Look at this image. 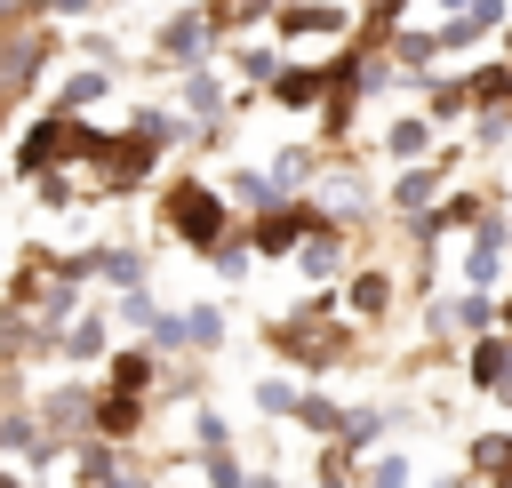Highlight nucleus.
<instances>
[{"label":"nucleus","mask_w":512,"mask_h":488,"mask_svg":"<svg viewBox=\"0 0 512 488\" xmlns=\"http://www.w3.org/2000/svg\"><path fill=\"white\" fill-rule=\"evenodd\" d=\"M360 320L344 312V296H312V304H296V312H272L264 320V344L272 352H288V368L296 376H328L336 360H352V336Z\"/></svg>","instance_id":"f257e3e1"},{"label":"nucleus","mask_w":512,"mask_h":488,"mask_svg":"<svg viewBox=\"0 0 512 488\" xmlns=\"http://www.w3.org/2000/svg\"><path fill=\"white\" fill-rule=\"evenodd\" d=\"M160 224H168L192 256H216V248L232 240V200H224V184H208V176H176V184L160 192Z\"/></svg>","instance_id":"f03ea898"},{"label":"nucleus","mask_w":512,"mask_h":488,"mask_svg":"<svg viewBox=\"0 0 512 488\" xmlns=\"http://www.w3.org/2000/svg\"><path fill=\"white\" fill-rule=\"evenodd\" d=\"M216 40H224V24H216L208 0H200V8H176V16L152 32V64H160V72H200V64H216Z\"/></svg>","instance_id":"7ed1b4c3"},{"label":"nucleus","mask_w":512,"mask_h":488,"mask_svg":"<svg viewBox=\"0 0 512 488\" xmlns=\"http://www.w3.org/2000/svg\"><path fill=\"white\" fill-rule=\"evenodd\" d=\"M456 168H464V152H456V144H448V152H432V160H408V168L384 184V208L416 224L424 208H440V200H448V176H456Z\"/></svg>","instance_id":"20e7f679"},{"label":"nucleus","mask_w":512,"mask_h":488,"mask_svg":"<svg viewBox=\"0 0 512 488\" xmlns=\"http://www.w3.org/2000/svg\"><path fill=\"white\" fill-rule=\"evenodd\" d=\"M192 448H200V472H208V488H248V472H240V448H232V424H224L216 408H200V416H192Z\"/></svg>","instance_id":"39448f33"},{"label":"nucleus","mask_w":512,"mask_h":488,"mask_svg":"<svg viewBox=\"0 0 512 488\" xmlns=\"http://www.w3.org/2000/svg\"><path fill=\"white\" fill-rule=\"evenodd\" d=\"M272 32L280 40H336V32H352V8L344 0H288L272 16Z\"/></svg>","instance_id":"423d86ee"},{"label":"nucleus","mask_w":512,"mask_h":488,"mask_svg":"<svg viewBox=\"0 0 512 488\" xmlns=\"http://www.w3.org/2000/svg\"><path fill=\"white\" fill-rule=\"evenodd\" d=\"M384 56L408 72V96H424V80H432V64H440L448 48H440V24H424V32H416V24H400V32L384 40Z\"/></svg>","instance_id":"0eeeda50"},{"label":"nucleus","mask_w":512,"mask_h":488,"mask_svg":"<svg viewBox=\"0 0 512 488\" xmlns=\"http://www.w3.org/2000/svg\"><path fill=\"white\" fill-rule=\"evenodd\" d=\"M296 272H304L312 288L344 280V272H352V232H344V224H320V232H312V240L296 248Z\"/></svg>","instance_id":"6e6552de"},{"label":"nucleus","mask_w":512,"mask_h":488,"mask_svg":"<svg viewBox=\"0 0 512 488\" xmlns=\"http://www.w3.org/2000/svg\"><path fill=\"white\" fill-rule=\"evenodd\" d=\"M40 64H48V32H16V40H0V112L40 80Z\"/></svg>","instance_id":"1a4fd4ad"},{"label":"nucleus","mask_w":512,"mask_h":488,"mask_svg":"<svg viewBox=\"0 0 512 488\" xmlns=\"http://www.w3.org/2000/svg\"><path fill=\"white\" fill-rule=\"evenodd\" d=\"M328 88H336V80H328V56H320V64H304V56H296L264 96H272L280 112H320V104H328Z\"/></svg>","instance_id":"9d476101"},{"label":"nucleus","mask_w":512,"mask_h":488,"mask_svg":"<svg viewBox=\"0 0 512 488\" xmlns=\"http://www.w3.org/2000/svg\"><path fill=\"white\" fill-rule=\"evenodd\" d=\"M392 296H400V280H392L384 264H360V272H344V312H352L360 328H376V320L392 312Z\"/></svg>","instance_id":"9b49d317"},{"label":"nucleus","mask_w":512,"mask_h":488,"mask_svg":"<svg viewBox=\"0 0 512 488\" xmlns=\"http://www.w3.org/2000/svg\"><path fill=\"white\" fill-rule=\"evenodd\" d=\"M464 384H472V392H504V384H512V328L464 344Z\"/></svg>","instance_id":"f8f14e48"},{"label":"nucleus","mask_w":512,"mask_h":488,"mask_svg":"<svg viewBox=\"0 0 512 488\" xmlns=\"http://www.w3.org/2000/svg\"><path fill=\"white\" fill-rule=\"evenodd\" d=\"M384 152H392L400 168H408V160H432V152H440V120H432L424 104H416V112H400V120L384 128Z\"/></svg>","instance_id":"ddd939ff"},{"label":"nucleus","mask_w":512,"mask_h":488,"mask_svg":"<svg viewBox=\"0 0 512 488\" xmlns=\"http://www.w3.org/2000/svg\"><path fill=\"white\" fill-rule=\"evenodd\" d=\"M152 384H160V352H152V344H128V352L104 360V392H136V400H152Z\"/></svg>","instance_id":"4468645a"},{"label":"nucleus","mask_w":512,"mask_h":488,"mask_svg":"<svg viewBox=\"0 0 512 488\" xmlns=\"http://www.w3.org/2000/svg\"><path fill=\"white\" fill-rule=\"evenodd\" d=\"M96 400L104 392H88V384H64V392H48L40 400V424L64 440V432H96Z\"/></svg>","instance_id":"2eb2a0df"},{"label":"nucleus","mask_w":512,"mask_h":488,"mask_svg":"<svg viewBox=\"0 0 512 488\" xmlns=\"http://www.w3.org/2000/svg\"><path fill=\"white\" fill-rule=\"evenodd\" d=\"M176 88H184V120H200V128H224V80H216V64H200V72H176Z\"/></svg>","instance_id":"dca6fc26"},{"label":"nucleus","mask_w":512,"mask_h":488,"mask_svg":"<svg viewBox=\"0 0 512 488\" xmlns=\"http://www.w3.org/2000/svg\"><path fill=\"white\" fill-rule=\"evenodd\" d=\"M464 88H472V112H512V56H504V48L480 56V64L464 72Z\"/></svg>","instance_id":"f3484780"},{"label":"nucleus","mask_w":512,"mask_h":488,"mask_svg":"<svg viewBox=\"0 0 512 488\" xmlns=\"http://www.w3.org/2000/svg\"><path fill=\"white\" fill-rule=\"evenodd\" d=\"M224 200H232L240 216H264V208H280L288 192L272 184V168H232V176H224Z\"/></svg>","instance_id":"a211bd4d"},{"label":"nucleus","mask_w":512,"mask_h":488,"mask_svg":"<svg viewBox=\"0 0 512 488\" xmlns=\"http://www.w3.org/2000/svg\"><path fill=\"white\" fill-rule=\"evenodd\" d=\"M464 472H472L480 488H488L496 472H512V432H504V424H488V432H472V440H464Z\"/></svg>","instance_id":"6ab92c4d"},{"label":"nucleus","mask_w":512,"mask_h":488,"mask_svg":"<svg viewBox=\"0 0 512 488\" xmlns=\"http://www.w3.org/2000/svg\"><path fill=\"white\" fill-rule=\"evenodd\" d=\"M424 112H432L440 128H472V88H464V72H456V80L432 72V80H424Z\"/></svg>","instance_id":"aec40b11"},{"label":"nucleus","mask_w":512,"mask_h":488,"mask_svg":"<svg viewBox=\"0 0 512 488\" xmlns=\"http://www.w3.org/2000/svg\"><path fill=\"white\" fill-rule=\"evenodd\" d=\"M136 432H144V400H136V392H104V400H96V440L120 448V440H136Z\"/></svg>","instance_id":"412c9836"},{"label":"nucleus","mask_w":512,"mask_h":488,"mask_svg":"<svg viewBox=\"0 0 512 488\" xmlns=\"http://www.w3.org/2000/svg\"><path fill=\"white\" fill-rule=\"evenodd\" d=\"M88 264H96V280H112L120 296H128V288H144V256H136V248H120V240H96V248H88Z\"/></svg>","instance_id":"4be33fe9"},{"label":"nucleus","mask_w":512,"mask_h":488,"mask_svg":"<svg viewBox=\"0 0 512 488\" xmlns=\"http://www.w3.org/2000/svg\"><path fill=\"white\" fill-rule=\"evenodd\" d=\"M232 72H240L248 88H272V80L288 72V56H280L272 40H240V48H232Z\"/></svg>","instance_id":"5701e85b"},{"label":"nucleus","mask_w":512,"mask_h":488,"mask_svg":"<svg viewBox=\"0 0 512 488\" xmlns=\"http://www.w3.org/2000/svg\"><path fill=\"white\" fill-rule=\"evenodd\" d=\"M344 416H352V408H336L328 392H304L288 424H296V432H312V440H344Z\"/></svg>","instance_id":"b1692460"},{"label":"nucleus","mask_w":512,"mask_h":488,"mask_svg":"<svg viewBox=\"0 0 512 488\" xmlns=\"http://www.w3.org/2000/svg\"><path fill=\"white\" fill-rule=\"evenodd\" d=\"M408 480H416V456H408V448H376V456L352 472V488H408Z\"/></svg>","instance_id":"393cba45"},{"label":"nucleus","mask_w":512,"mask_h":488,"mask_svg":"<svg viewBox=\"0 0 512 488\" xmlns=\"http://www.w3.org/2000/svg\"><path fill=\"white\" fill-rule=\"evenodd\" d=\"M104 88H112V64H80V72L56 88V104H64V112H88V104H104Z\"/></svg>","instance_id":"a878e982"},{"label":"nucleus","mask_w":512,"mask_h":488,"mask_svg":"<svg viewBox=\"0 0 512 488\" xmlns=\"http://www.w3.org/2000/svg\"><path fill=\"white\" fill-rule=\"evenodd\" d=\"M224 344V304H184V352H216Z\"/></svg>","instance_id":"bb28decb"},{"label":"nucleus","mask_w":512,"mask_h":488,"mask_svg":"<svg viewBox=\"0 0 512 488\" xmlns=\"http://www.w3.org/2000/svg\"><path fill=\"white\" fill-rule=\"evenodd\" d=\"M400 16H408V0H360V40L384 48V40L400 32Z\"/></svg>","instance_id":"cd10ccee"},{"label":"nucleus","mask_w":512,"mask_h":488,"mask_svg":"<svg viewBox=\"0 0 512 488\" xmlns=\"http://www.w3.org/2000/svg\"><path fill=\"white\" fill-rule=\"evenodd\" d=\"M56 344H64V360H96V352H104V320H96V312H80Z\"/></svg>","instance_id":"c85d7f7f"},{"label":"nucleus","mask_w":512,"mask_h":488,"mask_svg":"<svg viewBox=\"0 0 512 488\" xmlns=\"http://www.w3.org/2000/svg\"><path fill=\"white\" fill-rule=\"evenodd\" d=\"M296 400H304L296 376H256V408H264V416H296Z\"/></svg>","instance_id":"c756f323"},{"label":"nucleus","mask_w":512,"mask_h":488,"mask_svg":"<svg viewBox=\"0 0 512 488\" xmlns=\"http://www.w3.org/2000/svg\"><path fill=\"white\" fill-rule=\"evenodd\" d=\"M248 256H256V248H248V240L232 232V240H224V248H216L208 264H216V280H248Z\"/></svg>","instance_id":"7c9ffc66"},{"label":"nucleus","mask_w":512,"mask_h":488,"mask_svg":"<svg viewBox=\"0 0 512 488\" xmlns=\"http://www.w3.org/2000/svg\"><path fill=\"white\" fill-rule=\"evenodd\" d=\"M120 320H128V328H144V336H152V320H160V304H152V296H144V288H128V296H120Z\"/></svg>","instance_id":"2f4dec72"},{"label":"nucleus","mask_w":512,"mask_h":488,"mask_svg":"<svg viewBox=\"0 0 512 488\" xmlns=\"http://www.w3.org/2000/svg\"><path fill=\"white\" fill-rule=\"evenodd\" d=\"M472 40H488L472 16H448V24H440V48H448V56H456V48H472Z\"/></svg>","instance_id":"473e14b6"},{"label":"nucleus","mask_w":512,"mask_h":488,"mask_svg":"<svg viewBox=\"0 0 512 488\" xmlns=\"http://www.w3.org/2000/svg\"><path fill=\"white\" fill-rule=\"evenodd\" d=\"M432 8H440V24H448V16H472V0H432Z\"/></svg>","instance_id":"72a5a7b5"},{"label":"nucleus","mask_w":512,"mask_h":488,"mask_svg":"<svg viewBox=\"0 0 512 488\" xmlns=\"http://www.w3.org/2000/svg\"><path fill=\"white\" fill-rule=\"evenodd\" d=\"M248 488H288V480L280 472H248Z\"/></svg>","instance_id":"f704fd0d"},{"label":"nucleus","mask_w":512,"mask_h":488,"mask_svg":"<svg viewBox=\"0 0 512 488\" xmlns=\"http://www.w3.org/2000/svg\"><path fill=\"white\" fill-rule=\"evenodd\" d=\"M432 488H472V472H448V480H432Z\"/></svg>","instance_id":"c9c22d12"},{"label":"nucleus","mask_w":512,"mask_h":488,"mask_svg":"<svg viewBox=\"0 0 512 488\" xmlns=\"http://www.w3.org/2000/svg\"><path fill=\"white\" fill-rule=\"evenodd\" d=\"M488 488H512V472H496V480H488Z\"/></svg>","instance_id":"e433bc0d"},{"label":"nucleus","mask_w":512,"mask_h":488,"mask_svg":"<svg viewBox=\"0 0 512 488\" xmlns=\"http://www.w3.org/2000/svg\"><path fill=\"white\" fill-rule=\"evenodd\" d=\"M496 40H504V56H512V24H504V32H496Z\"/></svg>","instance_id":"4c0bfd02"},{"label":"nucleus","mask_w":512,"mask_h":488,"mask_svg":"<svg viewBox=\"0 0 512 488\" xmlns=\"http://www.w3.org/2000/svg\"><path fill=\"white\" fill-rule=\"evenodd\" d=\"M504 328H512V288H504Z\"/></svg>","instance_id":"58836bf2"},{"label":"nucleus","mask_w":512,"mask_h":488,"mask_svg":"<svg viewBox=\"0 0 512 488\" xmlns=\"http://www.w3.org/2000/svg\"><path fill=\"white\" fill-rule=\"evenodd\" d=\"M96 8H128V0H96Z\"/></svg>","instance_id":"ea45409f"},{"label":"nucleus","mask_w":512,"mask_h":488,"mask_svg":"<svg viewBox=\"0 0 512 488\" xmlns=\"http://www.w3.org/2000/svg\"><path fill=\"white\" fill-rule=\"evenodd\" d=\"M0 488H16V480H8V472H0Z\"/></svg>","instance_id":"a19ab883"}]
</instances>
